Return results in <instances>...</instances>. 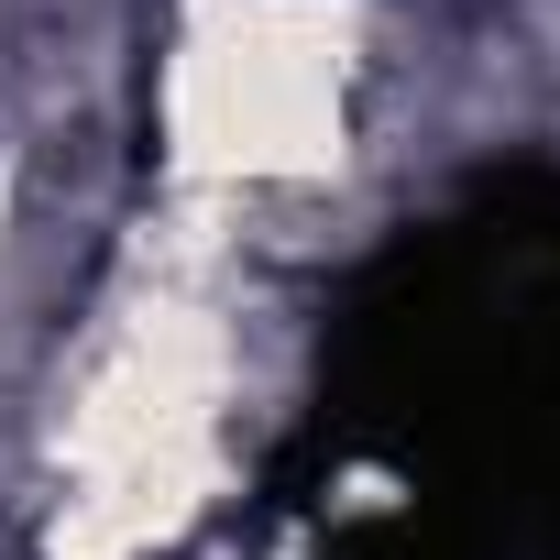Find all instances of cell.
<instances>
[{"instance_id": "7a4b0ae2", "label": "cell", "mask_w": 560, "mask_h": 560, "mask_svg": "<svg viewBox=\"0 0 560 560\" xmlns=\"http://www.w3.org/2000/svg\"><path fill=\"white\" fill-rule=\"evenodd\" d=\"M538 560H560V483H549V505H538V538H527Z\"/></svg>"}, {"instance_id": "6da1fadb", "label": "cell", "mask_w": 560, "mask_h": 560, "mask_svg": "<svg viewBox=\"0 0 560 560\" xmlns=\"http://www.w3.org/2000/svg\"><path fill=\"white\" fill-rule=\"evenodd\" d=\"M560 483V176H494L341 298L275 505L319 560H505Z\"/></svg>"}]
</instances>
